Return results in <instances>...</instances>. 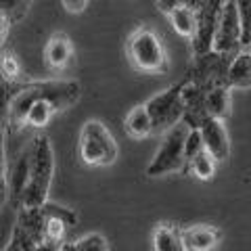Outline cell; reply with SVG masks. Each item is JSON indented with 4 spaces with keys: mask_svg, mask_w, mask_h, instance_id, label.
Returning <instances> with one entry per match:
<instances>
[{
    "mask_svg": "<svg viewBox=\"0 0 251 251\" xmlns=\"http://www.w3.org/2000/svg\"><path fill=\"white\" fill-rule=\"evenodd\" d=\"M80 92H82L80 84L74 80H46V82L29 84L11 99L9 107H6V115H9L13 128H21V126H25V115L34 100L50 99L59 111H63V109H67L80 99Z\"/></svg>",
    "mask_w": 251,
    "mask_h": 251,
    "instance_id": "6da1fadb",
    "label": "cell"
},
{
    "mask_svg": "<svg viewBox=\"0 0 251 251\" xmlns=\"http://www.w3.org/2000/svg\"><path fill=\"white\" fill-rule=\"evenodd\" d=\"M52 176H54V151L50 138L46 134H40L34 138V143L29 147V176L21 197L23 209L46 205Z\"/></svg>",
    "mask_w": 251,
    "mask_h": 251,
    "instance_id": "7a4b0ae2",
    "label": "cell"
},
{
    "mask_svg": "<svg viewBox=\"0 0 251 251\" xmlns=\"http://www.w3.org/2000/svg\"><path fill=\"white\" fill-rule=\"evenodd\" d=\"M77 151L80 159L90 168H109L117 161L120 147L115 143L111 130L100 120H88L77 138Z\"/></svg>",
    "mask_w": 251,
    "mask_h": 251,
    "instance_id": "3957f363",
    "label": "cell"
},
{
    "mask_svg": "<svg viewBox=\"0 0 251 251\" xmlns=\"http://www.w3.org/2000/svg\"><path fill=\"white\" fill-rule=\"evenodd\" d=\"M128 57L134 69L143 74H166L170 69L168 50L161 36L151 27H138L128 38Z\"/></svg>",
    "mask_w": 251,
    "mask_h": 251,
    "instance_id": "277c9868",
    "label": "cell"
},
{
    "mask_svg": "<svg viewBox=\"0 0 251 251\" xmlns=\"http://www.w3.org/2000/svg\"><path fill=\"white\" fill-rule=\"evenodd\" d=\"M188 126L184 122L176 124L163 134L161 147L157 149L155 157L147 166V176L149 178H159L168 174H176L182 172L186 166V155H184V140L188 134Z\"/></svg>",
    "mask_w": 251,
    "mask_h": 251,
    "instance_id": "5b68a950",
    "label": "cell"
},
{
    "mask_svg": "<svg viewBox=\"0 0 251 251\" xmlns=\"http://www.w3.org/2000/svg\"><path fill=\"white\" fill-rule=\"evenodd\" d=\"M180 86H170L168 90L157 92L145 103L149 115L153 122V134H166L170 128L184 120V105L182 97H180Z\"/></svg>",
    "mask_w": 251,
    "mask_h": 251,
    "instance_id": "8992f818",
    "label": "cell"
},
{
    "mask_svg": "<svg viewBox=\"0 0 251 251\" xmlns=\"http://www.w3.org/2000/svg\"><path fill=\"white\" fill-rule=\"evenodd\" d=\"M211 50L224 54L226 59H232L234 54L243 50V29L234 0H224L222 15H220L214 40H211Z\"/></svg>",
    "mask_w": 251,
    "mask_h": 251,
    "instance_id": "52a82bcc",
    "label": "cell"
},
{
    "mask_svg": "<svg viewBox=\"0 0 251 251\" xmlns=\"http://www.w3.org/2000/svg\"><path fill=\"white\" fill-rule=\"evenodd\" d=\"M228 63L224 54H218L214 50H207L203 54H195L193 69L188 80L199 84L201 88H216V86H226V74H228Z\"/></svg>",
    "mask_w": 251,
    "mask_h": 251,
    "instance_id": "ba28073f",
    "label": "cell"
},
{
    "mask_svg": "<svg viewBox=\"0 0 251 251\" xmlns=\"http://www.w3.org/2000/svg\"><path fill=\"white\" fill-rule=\"evenodd\" d=\"M224 0H201L197 4V34L193 38V54H203L211 50V40L218 27L220 15H222Z\"/></svg>",
    "mask_w": 251,
    "mask_h": 251,
    "instance_id": "9c48e42d",
    "label": "cell"
},
{
    "mask_svg": "<svg viewBox=\"0 0 251 251\" xmlns=\"http://www.w3.org/2000/svg\"><path fill=\"white\" fill-rule=\"evenodd\" d=\"M201 132V140L205 151L214 157L218 163L226 161L230 157V136L228 130L222 120H216V117H205L203 124L199 126Z\"/></svg>",
    "mask_w": 251,
    "mask_h": 251,
    "instance_id": "30bf717a",
    "label": "cell"
},
{
    "mask_svg": "<svg viewBox=\"0 0 251 251\" xmlns=\"http://www.w3.org/2000/svg\"><path fill=\"white\" fill-rule=\"evenodd\" d=\"M205 88H201L199 84H195L191 80L182 82L180 86V97H182L184 105V124L188 128H199L203 120L207 117L205 113Z\"/></svg>",
    "mask_w": 251,
    "mask_h": 251,
    "instance_id": "8fae6325",
    "label": "cell"
},
{
    "mask_svg": "<svg viewBox=\"0 0 251 251\" xmlns=\"http://www.w3.org/2000/svg\"><path fill=\"white\" fill-rule=\"evenodd\" d=\"M74 59V44L69 40L67 34L57 31L49 38V42L44 46V65L49 67V72L61 74L72 65Z\"/></svg>",
    "mask_w": 251,
    "mask_h": 251,
    "instance_id": "7c38bea8",
    "label": "cell"
},
{
    "mask_svg": "<svg viewBox=\"0 0 251 251\" xmlns=\"http://www.w3.org/2000/svg\"><path fill=\"white\" fill-rule=\"evenodd\" d=\"M222 232L209 224H195L180 230V243L184 251H211L218 243Z\"/></svg>",
    "mask_w": 251,
    "mask_h": 251,
    "instance_id": "4fadbf2b",
    "label": "cell"
},
{
    "mask_svg": "<svg viewBox=\"0 0 251 251\" xmlns=\"http://www.w3.org/2000/svg\"><path fill=\"white\" fill-rule=\"evenodd\" d=\"M226 86L230 90H245L251 88V54L243 49L237 52L228 63V74H226Z\"/></svg>",
    "mask_w": 251,
    "mask_h": 251,
    "instance_id": "5bb4252c",
    "label": "cell"
},
{
    "mask_svg": "<svg viewBox=\"0 0 251 251\" xmlns=\"http://www.w3.org/2000/svg\"><path fill=\"white\" fill-rule=\"evenodd\" d=\"M232 99L228 86H216L205 92V113L207 117H216V120H226L230 115Z\"/></svg>",
    "mask_w": 251,
    "mask_h": 251,
    "instance_id": "9a60e30c",
    "label": "cell"
},
{
    "mask_svg": "<svg viewBox=\"0 0 251 251\" xmlns=\"http://www.w3.org/2000/svg\"><path fill=\"white\" fill-rule=\"evenodd\" d=\"M124 126H126V132L136 140L153 134V122H151V115H149L145 103L130 109V113L126 115V120H124Z\"/></svg>",
    "mask_w": 251,
    "mask_h": 251,
    "instance_id": "2e32d148",
    "label": "cell"
},
{
    "mask_svg": "<svg viewBox=\"0 0 251 251\" xmlns=\"http://www.w3.org/2000/svg\"><path fill=\"white\" fill-rule=\"evenodd\" d=\"M168 19L176 34L186 38V40H193L195 34H197V13L191 6H178L168 15Z\"/></svg>",
    "mask_w": 251,
    "mask_h": 251,
    "instance_id": "e0dca14e",
    "label": "cell"
},
{
    "mask_svg": "<svg viewBox=\"0 0 251 251\" xmlns=\"http://www.w3.org/2000/svg\"><path fill=\"white\" fill-rule=\"evenodd\" d=\"M54 113H59V109L50 99H38L31 103L25 115V126H29V128H44L52 120Z\"/></svg>",
    "mask_w": 251,
    "mask_h": 251,
    "instance_id": "ac0fdd59",
    "label": "cell"
},
{
    "mask_svg": "<svg viewBox=\"0 0 251 251\" xmlns=\"http://www.w3.org/2000/svg\"><path fill=\"white\" fill-rule=\"evenodd\" d=\"M153 247L155 251H184L180 243V230L172 224H159L153 232Z\"/></svg>",
    "mask_w": 251,
    "mask_h": 251,
    "instance_id": "d6986e66",
    "label": "cell"
},
{
    "mask_svg": "<svg viewBox=\"0 0 251 251\" xmlns=\"http://www.w3.org/2000/svg\"><path fill=\"white\" fill-rule=\"evenodd\" d=\"M216 168H218V161L207 151H201L197 157H193V159L188 161L191 174L199 180H211L216 176Z\"/></svg>",
    "mask_w": 251,
    "mask_h": 251,
    "instance_id": "ffe728a7",
    "label": "cell"
},
{
    "mask_svg": "<svg viewBox=\"0 0 251 251\" xmlns=\"http://www.w3.org/2000/svg\"><path fill=\"white\" fill-rule=\"evenodd\" d=\"M61 251H109V245H107L103 234L90 232V234H86V237L69 243L65 247H61Z\"/></svg>",
    "mask_w": 251,
    "mask_h": 251,
    "instance_id": "44dd1931",
    "label": "cell"
},
{
    "mask_svg": "<svg viewBox=\"0 0 251 251\" xmlns=\"http://www.w3.org/2000/svg\"><path fill=\"white\" fill-rule=\"evenodd\" d=\"M31 0H0V13H4L11 21L21 19L27 13Z\"/></svg>",
    "mask_w": 251,
    "mask_h": 251,
    "instance_id": "7402d4cb",
    "label": "cell"
},
{
    "mask_svg": "<svg viewBox=\"0 0 251 251\" xmlns=\"http://www.w3.org/2000/svg\"><path fill=\"white\" fill-rule=\"evenodd\" d=\"M21 74V63L19 59L15 57L13 52H2V57H0V75L4 77V80H15Z\"/></svg>",
    "mask_w": 251,
    "mask_h": 251,
    "instance_id": "603a6c76",
    "label": "cell"
},
{
    "mask_svg": "<svg viewBox=\"0 0 251 251\" xmlns=\"http://www.w3.org/2000/svg\"><path fill=\"white\" fill-rule=\"evenodd\" d=\"M201 151H205V147H203V140H201V132L199 128H191L186 134V140H184V155H186V163L193 159V157H197Z\"/></svg>",
    "mask_w": 251,
    "mask_h": 251,
    "instance_id": "cb8c5ba5",
    "label": "cell"
},
{
    "mask_svg": "<svg viewBox=\"0 0 251 251\" xmlns=\"http://www.w3.org/2000/svg\"><path fill=\"white\" fill-rule=\"evenodd\" d=\"M6 170H9V161L4 153V130L0 126V191L6 186Z\"/></svg>",
    "mask_w": 251,
    "mask_h": 251,
    "instance_id": "d4e9b609",
    "label": "cell"
},
{
    "mask_svg": "<svg viewBox=\"0 0 251 251\" xmlns=\"http://www.w3.org/2000/svg\"><path fill=\"white\" fill-rule=\"evenodd\" d=\"M61 2H63V9L72 15H80L88 6V0H61Z\"/></svg>",
    "mask_w": 251,
    "mask_h": 251,
    "instance_id": "484cf974",
    "label": "cell"
},
{
    "mask_svg": "<svg viewBox=\"0 0 251 251\" xmlns=\"http://www.w3.org/2000/svg\"><path fill=\"white\" fill-rule=\"evenodd\" d=\"M186 0H157V9H159L163 15H170L178 6H184Z\"/></svg>",
    "mask_w": 251,
    "mask_h": 251,
    "instance_id": "4316f807",
    "label": "cell"
},
{
    "mask_svg": "<svg viewBox=\"0 0 251 251\" xmlns=\"http://www.w3.org/2000/svg\"><path fill=\"white\" fill-rule=\"evenodd\" d=\"M9 29H11V19L6 17L4 13H0V46L6 42V38H9Z\"/></svg>",
    "mask_w": 251,
    "mask_h": 251,
    "instance_id": "83f0119b",
    "label": "cell"
},
{
    "mask_svg": "<svg viewBox=\"0 0 251 251\" xmlns=\"http://www.w3.org/2000/svg\"><path fill=\"white\" fill-rule=\"evenodd\" d=\"M201 0H186V6H191V9H197V4Z\"/></svg>",
    "mask_w": 251,
    "mask_h": 251,
    "instance_id": "f1b7e54d",
    "label": "cell"
},
{
    "mask_svg": "<svg viewBox=\"0 0 251 251\" xmlns=\"http://www.w3.org/2000/svg\"><path fill=\"white\" fill-rule=\"evenodd\" d=\"M249 54H251V50H249Z\"/></svg>",
    "mask_w": 251,
    "mask_h": 251,
    "instance_id": "f546056e",
    "label": "cell"
}]
</instances>
